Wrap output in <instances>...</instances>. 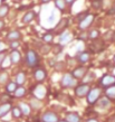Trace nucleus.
<instances>
[{
    "label": "nucleus",
    "mask_w": 115,
    "mask_h": 122,
    "mask_svg": "<svg viewBox=\"0 0 115 122\" xmlns=\"http://www.w3.org/2000/svg\"><path fill=\"white\" fill-rule=\"evenodd\" d=\"M26 62L28 66L30 67H36L39 64V56L34 49H29L26 54Z\"/></svg>",
    "instance_id": "f257e3e1"
},
{
    "label": "nucleus",
    "mask_w": 115,
    "mask_h": 122,
    "mask_svg": "<svg viewBox=\"0 0 115 122\" xmlns=\"http://www.w3.org/2000/svg\"><path fill=\"white\" fill-rule=\"evenodd\" d=\"M102 94L100 87H94V89L89 90L88 94H87V103L88 104H95L97 101L100 100V96Z\"/></svg>",
    "instance_id": "f03ea898"
},
{
    "label": "nucleus",
    "mask_w": 115,
    "mask_h": 122,
    "mask_svg": "<svg viewBox=\"0 0 115 122\" xmlns=\"http://www.w3.org/2000/svg\"><path fill=\"white\" fill-rule=\"evenodd\" d=\"M94 19H95V15H93V14H87V15L84 17L83 20H81V21L78 22V28L82 30V31H85V30L93 24Z\"/></svg>",
    "instance_id": "7ed1b4c3"
},
{
    "label": "nucleus",
    "mask_w": 115,
    "mask_h": 122,
    "mask_svg": "<svg viewBox=\"0 0 115 122\" xmlns=\"http://www.w3.org/2000/svg\"><path fill=\"white\" fill-rule=\"evenodd\" d=\"M89 90H91V87H89L88 84H79L75 87V95L79 97V99L85 97L88 94Z\"/></svg>",
    "instance_id": "20e7f679"
},
{
    "label": "nucleus",
    "mask_w": 115,
    "mask_h": 122,
    "mask_svg": "<svg viewBox=\"0 0 115 122\" xmlns=\"http://www.w3.org/2000/svg\"><path fill=\"white\" fill-rule=\"evenodd\" d=\"M100 84L101 86L103 87H110V86H113L115 85V76L111 74H106L104 76H102V78L100 80Z\"/></svg>",
    "instance_id": "39448f33"
},
{
    "label": "nucleus",
    "mask_w": 115,
    "mask_h": 122,
    "mask_svg": "<svg viewBox=\"0 0 115 122\" xmlns=\"http://www.w3.org/2000/svg\"><path fill=\"white\" fill-rule=\"evenodd\" d=\"M33 94L37 100H43L45 96H46V94H47V91L45 89V86H43L41 84H38L34 87Z\"/></svg>",
    "instance_id": "423d86ee"
},
{
    "label": "nucleus",
    "mask_w": 115,
    "mask_h": 122,
    "mask_svg": "<svg viewBox=\"0 0 115 122\" xmlns=\"http://www.w3.org/2000/svg\"><path fill=\"white\" fill-rule=\"evenodd\" d=\"M62 86L66 87V89L75 86V78L73 77L72 73H67V74H65L63 76V78H62Z\"/></svg>",
    "instance_id": "0eeeda50"
},
{
    "label": "nucleus",
    "mask_w": 115,
    "mask_h": 122,
    "mask_svg": "<svg viewBox=\"0 0 115 122\" xmlns=\"http://www.w3.org/2000/svg\"><path fill=\"white\" fill-rule=\"evenodd\" d=\"M86 74H87V68L85 66H78L72 72V75L75 80H83Z\"/></svg>",
    "instance_id": "6e6552de"
},
{
    "label": "nucleus",
    "mask_w": 115,
    "mask_h": 122,
    "mask_svg": "<svg viewBox=\"0 0 115 122\" xmlns=\"http://www.w3.org/2000/svg\"><path fill=\"white\" fill-rule=\"evenodd\" d=\"M41 122H59V119L55 112L48 111L41 115Z\"/></svg>",
    "instance_id": "1a4fd4ad"
},
{
    "label": "nucleus",
    "mask_w": 115,
    "mask_h": 122,
    "mask_svg": "<svg viewBox=\"0 0 115 122\" xmlns=\"http://www.w3.org/2000/svg\"><path fill=\"white\" fill-rule=\"evenodd\" d=\"M34 77L37 82H43L47 77V72L44 68H37L34 72Z\"/></svg>",
    "instance_id": "9d476101"
},
{
    "label": "nucleus",
    "mask_w": 115,
    "mask_h": 122,
    "mask_svg": "<svg viewBox=\"0 0 115 122\" xmlns=\"http://www.w3.org/2000/svg\"><path fill=\"white\" fill-rule=\"evenodd\" d=\"M11 109H12V107H11V104L9 103V102L1 104V105H0V118L7 115L8 113L11 111Z\"/></svg>",
    "instance_id": "9b49d317"
},
{
    "label": "nucleus",
    "mask_w": 115,
    "mask_h": 122,
    "mask_svg": "<svg viewBox=\"0 0 115 122\" xmlns=\"http://www.w3.org/2000/svg\"><path fill=\"white\" fill-rule=\"evenodd\" d=\"M21 38V34L19 30H12L7 35V39L10 41H18Z\"/></svg>",
    "instance_id": "f8f14e48"
},
{
    "label": "nucleus",
    "mask_w": 115,
    "mask_h": 122,
    "mask_svg": "<svg viewBox=\"0 0 115 122\" xmlns=\"http://www.w3.org/2000/svg\"><path fill=\"white\" fill-rule=\"evenodd\" d=\"M9 58H10V62L12 64H17V63L20 62V59H21V55H20V53H19L17 49H14V51L10 53Z\"/></svg>",
    "instance_id": "ddd939ff"
},
{
    "label": "nucleus",
    "mask_w": 115,
    "mask_h": 122,
    "mask_svg": "<svg viewBox=\"0 0 115 122\" xmlns=\"http://www.w3.org/2000/svg\"><path fill=\"white\" fill-rule=\"evenodd\" d=\"M110 105H111V101H110V99H107V97H102L101 100L97 101V107H100V109H102V110L108 109Z\"/></svg>",
    "instance_id": "4468645a"
},
{
    "label": "nucleus",
    "mask_w": 115,
    "mask_h": 122,
    "mask_svg": "<svg viewBox=\"0 0 115 122\" xmlns=\"http://www.w3.org/2000/svg\"><path fill=\"white\" fill-rule=\"evenodd\" d=\"M76 59L82 64L87 63L89 59H91V55H89V53H87V52H82V53H79V54H77Z\"/></svg>",
    "instance_id": "2eb2a0df"
},
{
    "label": "nucleus",
    "mask_w": 115,
    "mask_h": 122,
    "mask_svg": "<svg viewBox=\"0 0 115 122\" xmlns=\"http://www.w3.org/2000/svg\"><path fill=\"white\" fill-rule=\"evenodd\" d=\"M35 16H36V12L34 10H29L28 12H26V14L24 15V17H22V22H24V24H29V22H31L34 20Z\"/></svg>",
    "instance_id": "dca6fc26"
},
{
    "label": "nucleus",
    "mask_w": 115,
    "mask_h": 122,
    "mask_svg": "<svg viewBox=\"0 0 115 122\" xmlns=\"http://www.w3.org/2000/svg\"><path fill=\"white\" fill-rule=\"evenodd\" d=\"M66 122H81V117L76 112H69L66 115Z\"/></svg>",
    "instance_id": "f3484780"
},
{
    "label": "nucleus",
    "mask_w": 115,
    "mask_h": 122,
    "mask_svg": "<svg viewBox=\"0 0 115 122\" xmlns=\"http://www.w3.org/2000/svg\"><path fill=\"white\" fill-rule=\"evenodd\" d=\"M91 48H92V51L93 52H101L103 48H104V44H103V41H96L95 39V41H94L93 44H91Z\"/></svg>",
    "instance_id": "a211bd4d"
},
{
    "label": "nucleus",
    "mask_w": 115,
    "mask_h": 122,
    "mask_svg": "<svg viewBox=\"0 0 115 122\" xmlns=\"http://www.w3.org/2000/svg\"><path fill=\"white\" fill-rule=\"evenodd\" d=\"M19 109L24 115H29L30 114V111H31V107H30L29 104L27 103H20L19 104Z\"/></svg>",
    "instance_id": "6ab92c4d"
},
{
    "label": "nucleus",
    "mask_w": 115,
    "mask_h": 122,
    "mask_svg": "<svg viewBox=\"0 0 115 122\" xmlns=\"http://www.w3.org/2000/svg\"><path fill=\"white\" fill-rule=\"evenodd\" d=\"M72 41V34L69 33H63L59 36V43L60 44H67Z\"/></svg>",
    "instance_id": "aec40b11"
},
{
    "label": "nucleus",
    "mask_w": 115,
    "mask_h": 122,
    "mask_svg": "<svg viewBox=\"0 0 115 122\" xmlns=\"http://www.w3.org/2000/svg\"><path fill=\"white\" fill-rule=\"evenodd\" d=\"M105 94H106V97L107 99H111V100H115V85L113 86H110L105 90Z\"/></svg>",
    "instance_id": "412c9836"
},
{
    "label": "nucleus",
    "mask_w": 115,
    "mask_h": 122,
    "mask_svg": "<svg viewBox=\"0 0 115 122\" xmlns=\"http://www.w3.org/2000/svg\"><path fill=\"white\" fill-rule=\"evenodd\" d=\"M25 81H26V75H25V73H24V72H19L18 74H17V76H16V84L19 85V86H21V85L25 83Z\"/></svg>",
    "instance_id": "4be33fe9"
},
{
    "label": "nucleus",
    "mask_w": 115,
    "mask_h": 122,
    "mask_svg": "<svg viewBox=\"0 0 115 122\" xmlns=\"http://www.w3.org/2000/svg\"><path fill=\"white\" fill-rule=\"evenodd\" d=\"M68 26V20H67L66 18H64V19H60V21L56 25L55 27V30H64L66 27Z\"/></svg>",
    "instance_id": "5701e85b"
},
{
    "label": "nucleus",
    "mask_w": 115,
    "mask_h": 122,
    "mask_svg": "<svg viewBox=\"0 0 115 122\" xmlns=\"http://www.w3.org/2000/svg\"><path fill=\"white\" fill-rule=\"evenodd\" d=\"M55 6L57 9H59L60 12H65V9H66V1H65V0H55Z\"/></svg>",
    "instance_id": "b1692460"
},
{
    "label": "nucleus",
    "mask_w": 115,
    "mask_h": 122,
    "mask_svg": "<svg viewBox=\"0 0 115 122\" xmlns=\"http://www.w3.org/2000/svg\"><path fill=\"white\" fill-rule=\"evenodd\" d=\"M27 93V90L25 89V87H22V86H18L17 89H16V91L14 92V94H15L16 97H22V96H25Z\"/></svg>",
    "instance_id": "393cba45"
},
{
    "label": "nucleus",
    "mask_w": 115,
    "mask_h": 122,
    "mask_svg": "<svg viewBox=\"0 0 115 122\" xmlns=\"http://www.w3.org/2000/svg\"><path fill=\"white\" fill-rule=\"evenodd\" d=\"M17 87H18V86H17V84H16V82H10V83H8L7 84L6 91H7V93H14Z\"/></svg>",
    "instance_id": "a878e982"
},
{
    "label": "nucleus",
    "mask_w": 115,
    "mask_h": 122,
    "mask_svg": "<svg viewBox=\"0 0 115 122\" xmlns=\"http://www.w3.org/2000/svg\"><path fill=\"white\" fill-rule=\"evenodd\" d=\"M8 11H9V6H8V5H1V6H0V18L7 16Z\"/></svg>",
    "instance_id": "bb28decb"
},
{
    "label": "nucleus",
    "mask_w": 115,
    "mask_h": 122,
    "mask_svg": "<svg viewBox=\"0 0 115 122\" xmlns=\"http://www.w3.org/2000/svg\"><path fill=\"white\" fill-rule=\"evenodd\" d=\"M11 114H12L14 118L18 119V118H20V117L22 115V113H21V111H20L19 107H12V109H11Z\"/></svg>",
    "instance_id": "cd10ccee"
},
{
    "label": "nucleus",
    "mask_w": 115,
    "mask_h": 122,
    "mask_svg": "<svg viewBox=\"0 0 115 122\" xmlns=\"http://www.w3.org/2000/svg\"><path fill=\"white\" fill-rule=\"evenodd\" d=\"M98 36H100V31H98L97 29H92L91 31H89V34H88V37L91 38V39H93V41L97 39Z\"/></svg>",
    "instance_id": "c85d7f7f"
},
{
    "label": "nucleus",
    "mask_w": 115,
    "mask_h": 122,
    "mask_svg": "<svg viewBox=\"0 0 115 122\" xmlns=\"http://www.w3.org/2000/svg\"><path fill=\"white\" fill-rule=\"evenodd\" d=\"M53 39H54V35H53V34L47 33V34H44V35H43V41H44L45 43H52Z\"/></svg>",
    "instance_id": "c756f323"
},
{
    "label": "nucleus",
    "mask_w": 115,
    "mask_h": 122,
    "mask_svg": "<svg viewBox=\"0 0 115 122\" xmlns=\"http://www.w3.org/2000/svg\"><path fill=\"white\" fill-rule=\"evenodd\" d=\"M102 6H103V1L102 0H93V2H92V7L94 9H96V10L101 9Z\"/></svg>",
    "instance_id": "7c9ffc66"
},
{
    "label": "nucleus",
    "mask_w": 115,
    "mask_h": 122,
    "mask_svg": "<svg viewBox=\"0 0 115 122\" xmlns=\"http://www.w3.org/2000/svg\"><path fill=\"white\" fill-rule=\"evenodd\" d=\"M8 81V74L6 72H0V84H5Z\"/></svg>",
    "instance_id": "2f4dec72"
},
{
    "label": "nucleus",
    "mask_w": 115,
    "mask_h": 122,
    "mask_svg": "<svg viewBox=\"0 0 115 122\" xmlns=\"http://www.w3.org/2000/svg\"><path fill=\"white\" fill-rule=\"evenodd\" d=\"M41 107V102L39 100H37V99H35V100L31 101V107L34 110H37V109H39V107Z\"/></svg>",
    "instance_id": "473e14b6"
},
{
    "label": "nucleus",
    "mask_w": 115,
    "mask_h": 122,
    "mask_svg": "<svg viewBox=\"0 0 115 122\" xmlns=\"http://www.w3.org/2000/svg\"><path fill=\"white\" fill-rule=\"evenodd\" d=\"M11 62H10V58H9V56L8 57H5V59H4V62L1 63V66L4 67V68H6V67H8V66H10L9 64H10Z\"/></svg>",
    "instance_id": "72a5a7b5"
},
{
    "label": "nucleus",
    "mask_w": 115,
    "mask_h": 122,
    "mask_svg": "<svg viewBox=\"0 0 115 122\" xmlns=\"http://www.w3.org/2000/svg\"><path fill=\"white\" fill-rule=\"evenodd\" d=\"M55 66V68L57 71H62L64 70V67H65V63L64 62H58V63H56V65H54Z\"/></svg>",
    "instance_id": "f704fd0d"
},
{
    "label": "nucleus",
    "mask_w": 115,
    "mask_h": 122,
    "mask_svg": "<svg viewBox=\"0 0 115 122\" xmlns=\"http://www.w3.org/2000/svg\"><path fill=\"white\" fill-rule=\"evenodd\" d=\"M49 51H52V47H49L48 45H43V46H41V52H43V54H47Z\"/></svg>",
    "instance_id": "c9c22d12"
},
{
    "label": "nucleus",
    "mask_w": 115,
    "mask_h": 122,
    "mask_svg": "<svg viewBox=\"0 0 115 122\" xmlns=\"http://www.w3.org/2000/svg\"><path fill=\"white\" fill-rule=\"evenodd\" d=\"M7 100H9V96L7 94H5V95L1 96V102H4V103H7Z\"/></svg>",
    "instance_id": "e433bc0d"
},
{
    "label": "nucleus",
    "mask_w": 115,
    "mask_h": 122,
    "mask_svg": "<svg viewBox=\"0 0 115 122\" xmlns=\"http://www.w3.org/2000/svg\"><path fill=\"white\" fill-rule=\"evenodd\" d=\"M19 46V43L18 41H11V48H14V49H16V48Z\"/></svg>",
    "instance_id": "4c0bfd02"
},
{
    "label": "nucleus",
    "mask_w": 115,
    "mask_h": 122,
    "mask_svg": "<svg viewBox=\"0 0 115 122\" xmlns=\"http://www.w3.org/2000/svg\"><path fill=\"white\" fill-rule=\"evenodd\" d=\"M5 57H6V54L5 53H0V66H1V63L4 62Z\"/></svg>",
    "instance_id": "58836bf2"
},
{
    "label": "nucleus",
    "mask_w": 115,
    "mask_h": 122,
    "mask_svg": "<svg viewBox=\"0 0 115 122\" xmlns=\"http://www.w3.org/2000/svg\"><path fill=\"white\" fill-rule=\"evenodd\" d=\"M65 1H66V5H69V6H72V5L74 4L76 0H65Z\"/></svg>",
    "instance_id": "ea45409f"
},
{
    "label": "nucleus",
    "mask_w": 115,
    "mask_h": 122,
    "mask_svg": "<svg viewBox=\"0 0 115 122\" xmlns=\"http://www.w3.org/2000/svg\"><path fill=\"white\" fill-rule=\"evenodd\" d=\"M84 37H87V34L83 33L82 35H79V36H78V38H79V39H85V38H84Z\"/></svg>",
    "instance_id": "a19ab883"
},
{
    "label": "nucleus",
    "mask_w": 115,
    "mask_h": 122,
    "mask_svg": "<svg viewBox=\"0 0 115 122\" xmlns=\"http://www.w3.org/2000/svg\"><path fill=\"white\" fill-rule=\"evenodd\" d=\"M4 26H5V22L2 21V20H0V29H2V28H4Z\"/></svg>",
    "instance_id": "79ce46f5"
},
{
    "label": "nucleus",
    "mask_w": 115,
    "mask_h": 122,
    "mask_svg": "<svg viewBox=\"0 0 115 122\" xmlns=\"http://www.w3.org/2000/svg\"><path fill=\"white\" fill-rule=\"evenodd\" d=\"M87 122H98V121H97V120H95V119H89Z\"/></svg>",
    "instance_id": "37998d69"
},
{
    "label": "nucleus",
    "mask_w": 115,
    "mask_h": 122,
    "mask_svg": "<svg viewBox=\"0 0 115 122\" xmlns=\"http://www.w3.org/2000/svg\"><path fill=\"white\" fill-rule=\"evenodd\" d=\"M2 49H4V44H2V43H0V53H1Z\"/></svg>",
    "instance_id": "c03bdc74"
},
{
    "label": "nucleus",
    "mask_w": 115,
    "mask_h": 122,
    "mask_svg": "<svg viewBox=\"0 0 115 122\" xmlns=\"http://www.w3.org/2000/svg\"><path fill=\"white\" fill-rule=\"evenodd\" d=\"M49 1H52V0H41L43 4H47V2H49Z\"/></svg>",
    "instance_id": "a18cd8bd"
},
{
    "label": "nucleus",
    "mask_w": 115,
    "mask_h": 122,
    "mask_svg": "<svg viewBox=\"0 0 115 122\" xmlns=\"http://www.w3.org/2000/svg\"><path fill=\"white\" fill-rule=\"evenodd\" d=\"M112 122H115V114L112 117Z\"/></svg>",
    "instance_id": "49530a36"
},
{
    "label": "nucleus",
    "mask_w": 115,
    "mask_h": 122,
    "mask_svg": "<svg viewBox=\"0 0 115 122\" xmlns=\"http://www.w3.org/2000/svg\"><path fill=\"white\" fill-rule=\"evenodd\" d=\"M113 41H115V33H114V35H113Z\"/></svg>",
    "instance_id": "de8ad7c7"
},
{
    "label": "nucleus",
    "mask_w": 115,
    "mask_h": 122,
    "mask_svg": "<svg viewBox=\"0 0 115 122\" xmlns=\"http://www.w3.org/2000/svg\"><path fill=\"white\" fill-rule=\"evenodd\" d=\"M113 61H114V63H115V55H114V57H113Z\"/></svg>",
    "instance_id": "09e8293b"
},
{
    "label": "nucleus",
    "mask_w": 115,
    "mask_h": 122,
    "mask_svg": "<svg viewBox=\"0 0 115 122\" xmlns=\"http://www.w3.org/2000/svg\"><path fill=\"white\" fill-rule=\"evenodd\" d=\"M1 1H2V0H0V4H1ZM0 6H1V5H0Z\"/></svg>",
    "instance_id": "8fccbe9b"
},
{
    "label": "nucleus",
    "mask_w": 115,
    "mask_h": 122,
    "mask_svg": "<svg viewBox=\"0 0 115 122\" xmlns=\"http://www.w3.org/2000/svg\"><path fill=\"white\" fill-rule=\"evenodd\" d=\"M60 122H66V121H60Z\"/></svg>",
    "instance_id": "3c124183"
}]
</instances>
